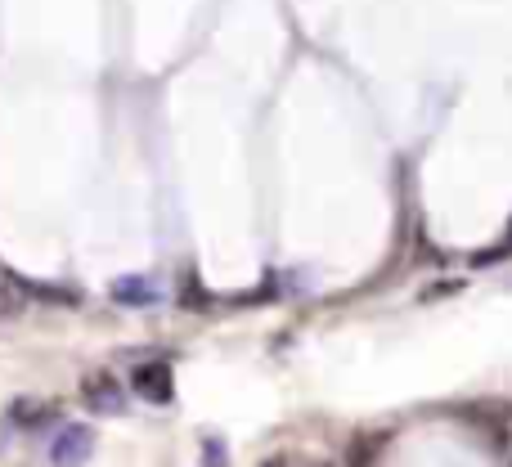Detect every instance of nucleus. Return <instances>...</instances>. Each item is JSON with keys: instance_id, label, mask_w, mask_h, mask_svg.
I'll use <instances>...</instances> for the list:
<instances>
[{"instance_id": "obj_1", "label": "nucleus", "mask_w": 512, "mask_h": 467, "mask_svg": "<svg viewBox=\"0 0 512 467\" xmlns=\"http://www.w3.org/2000/svg\"><path fill=\"white\" fill-rule=\"evenodd\" d=\"M81 405H86L90 414H122L126 391L113 373L95 369V373H86V382H81Z\"/></svg>"}, {"instance_id": "obj_2", "label": "nucleus", "mask_w": 512, "mask_h": 467, "mask_svg": "<svg viewBox=\"0 0 512 467\" xmlns=\"http://www.w3.org/2000/svg\"><path fill=\"white\" fill-rule=\"evenodd\" d=\"M90 454H95V432H90V427H63L59 441L50 445L54 467H81Z\"/></svg>"}, {"instance_id": "obj_3", "label": "nucleus", "mask_w": 512, "mask_h": 467, "mask_svg": "<svg viewBox=\"0 0 512 467\" xmlns=\"http://www.w3.org/2000/svg\"><path fill=\"white\" fill-rule=\"evenodd\" d=\"M131 387L140 391L149 405H167L171 400V369L167 364H140V369L131 373Z\"/></svg>"}, {"instance_id": "obj_4", "label": "nucleus", "mask_w": 512, "mask_h": 467, "mask_svg": "<svg viewBox=\"0 0 512 467\" xmlns=\"http://www.w3.org/2000/svg\"><path fill=\"white\" fill-rule=\"evenodd\" d=\"M108 297H113L117 306H153V301L162 297V288L153 279H144V274H131V279H117L113 288H108Z\"/></svg>"}, {"instance_id": "obj_5", "label": "nucleus", "mask_w": 512, "mask_h": 467, "mask_svg": "<svg viewBox=\"0 0 512 467\" xmlns=\"http://www.w3.org/2000/svg\"><path fill=\"white\" fill-rule=\"evenodd\" d=\"M387 445V436H360V441L351 445V454H346V467H369L373 459H378V450Z\"/></svg>"}, {"instance_id": "obj_6", "label": "nucleus", "mask_w": 512, "mask_h": 467, "mask_svg": "<svg viewBox=\"0 0 512 467\" xmlns=\"http://www.w3.org/2000/svg\"><path fill=\"white\" fill-rule=\"evenodd\" d=\"M18 306H23V301H18V283L0 270V315H18Z\"/></svg>"}, {"instance_id": "obj_7", "label": "nucleus", "mask_w": 512, "mask_h": 467, "mask_svg": "<svg viewBox=\"0 0 512 467\" xmlns=\"http://www.w3.org/2000/svg\"><path fill=\"white\" fill-rule=\"evenodd\" d=\"M252 467H292L288 454H270V459H261V463H252Z\"/></svg>"}, {"instance_id": "obj_8", "label": "nucleus", "mask_w": 512, "mask_h": 467, "mask_svg": "<svg viewBox=\"0 0 512 467\" xmlns=\"http://www.w3.org/2000/svg\"><path fill=\"white\" fill-rule=\"evenodd\" d=\"M310 467H328V463H310Z\"/></svg>"}]
</instances>
